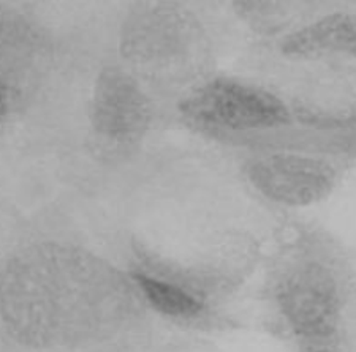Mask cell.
Returning <instances> with one entry per match:
<instances>
[{"label":"cell","mask_w":356,"mask_h":352,"mask_svg":"<svg viewBox=\"0 0 356 352\" xmlns=\"http://www.w3.org/2000/svg\"><path fill=\"white\" fill-rule=\"evenodd\" d=\"M200 24L170 0H145L130 10L120 32V54L135 65L162 68L192 53Z\"/></svg>","instance_id":"277c9868"},{"label":"cell","mask_w":356,"mask_h":352,"mask_svg":"<svg viewBox=\"0 0 356 352\" xmlns=\"http://www.w3.org/2000/svg\"><path fill=\"white\" fill-rule=\"evenodd\" d=\"M293 0H234V10L258 32L279 31L290 19Z\"/></svg>","instance_id":"30bf717a"},{"label":"cell","mask_w":356,"mask_h":352,"mask_svg":"<svg viewBox=\"0 0 356 352\" xmlns=\"http://www.w3.org/2000/svg\"><path fill=\"white\" fill-rule=\"evenodd\" d=\"M298 122L320 130H356V67H332L306 81L291 101Z\"/></svg>","instance_id":"ba28073f"},{"label":"cell","mask_w":356,"mask_h":352,"mask_svg":"<svg viewBox=\"0 0 356 352\" xmlns=\"http://www.w3.org/2000/svg\"><path fill=\"white\" fill-rule=\"evenodd\" d=\"M280 49L291 59L356 60V16L332 13L286 35Z\"/></svg>","instance_id":"9c48e42d"},{"label":"cell","mask_w":356,"mask_h":352,"mask_svg":"<svg viewBox=\"0 0 356 352\" xmlns=\"http://www.w3.org/2000/svg\"><path fill=\"white\" fill-rule=\"evenodd\" d=\"M263 294L275 326L300 348H339L356 303V272L331 240L300 235L266 265Z\"/></svg>","instance_id":"7a4b0ae2"},{"label":"cell","mask_w":356,"mask_h":352,"mask_svg":"<svg viewBox=\"0 0 356 352\" xmlns=\"http://www.w3.org/2000/svg\"><path fill=\"white\" fill-rule=\"evenodd\" d=\"M244 171L263 198L293 209L321 203L339 181L337 167L330 160L296 150H266L247 161Z\"/></svg>","instance_id":"8992f818"},{"label":"cell","mask_w":356,"mask_h":352,"mask_svg":"<svg viewBox=\"0 0 356 352\" xmlns=\"http://www.w3.org/2000/svg\"><path fill=\"white\" fill-rule=\"evenodd\" d=\"M127 267L143 302L168 326L201 332L220 330L229 326V319L220 311L219 303L177 281L145 272L129 262Z\"/></svg>","instance_id":"52a82bcc"},{"label":"cell","mask_w":356,"mask_h":352,"mask_svg":"<svg viewBox=\"0 0 356 352\" xmlns=\"http://www.w3.org/2000/svg\"><path fill=\"white\" fill-rule=\"evenodd\" d=\"M151 124V100L136 81L119 68H105L90 103L92 136L102 152L127 155L145 140Z\"/></svg>","instance_id":"5b68a950"},{"label":"cell","mask_w":356,"mask_h":352,"mask_svg":"<svg viewBox=\"0 0 356 352\" xmlns=\"http://www.w3.org/2000/svg\"><path fill=\"white\" fill-rule=\"evenodd\" d=\"M298 352H342L337 346H301Z\"/></svg>","instance_id":"7c38bea8"},{"label":"cell","mask_w":356,"mask_h":352,"mask_svg":"<svg viewBox=\"0 0 356 352\" xmlns=\"http://www.w3.org/2000/svg\"><path fill=\"white\" fill-rule=\"evenodd\" d=\"M184 120L214 137L263 136L295 122L290 105L258 85L214 78L193 89L179 105Z\"/></svg>","instance_id":"3957f363"},{"label":"cell","mask_w":356,"mask_h":352,"mask_svg":"<svg viewBox=\"0 0 356 352\" xmlns=\"http://www.w3.org/2000/svg\"><path fill=\"white\" fill-rule=\"evenodd\" d=\"M10 89L3 78L0 76V124H3V120L7 119V115L10 112Z\"/></svg>","instance_id":"8fae6325"},{"label":"cell","mask_w":356,"mask_h":352,"mask_svg":"<svg viewBox=\"0 0 356 352\" xmlns=\"http://www.w3.org/2000/svg\"><path fill=\"white\" fill-rule=\"evenodd\" d=\"M33 259L26 352H116L159 319L143 302L127 262L62 239L29 242Z\"/></svg>","instance_id":"6da1fadb"}]
</instances>
